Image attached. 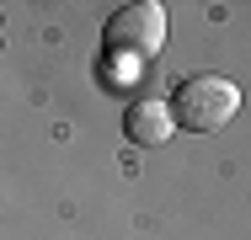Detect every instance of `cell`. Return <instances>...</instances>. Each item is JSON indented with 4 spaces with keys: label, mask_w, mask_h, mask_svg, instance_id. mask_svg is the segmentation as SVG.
Instances as JSON below:
<instances>
[{
    "label": "cell",
    "mask_w": 251,
    "mask_h": 240,
    "mask_svg": "<svg viewBox=\"0 0 251 240\" xmlns=\"http://www.w3.org/2000/svg\"><path fill=\"white\" fill-rule=\"evenodd\" d=\"M171 123L176 128H193V134H219L235 112H241V86L203 70V75H187L176 86V101H166Z\"/></svg>",
    "instance_id": "obj_1"
},
{
    "label": "cell",
    "mask_w": 251,
    "mask_h": 240,
    "mask_svg": "<svg viewBox=\"0 0 251 240\" xmlns=\"http://www.w3.org/2000/svg\"><path fill=\"white\" fill-rule=\"evenodd\" d=\"M101 48L112 59H155L166 48V5L139 0V5H118L101 27Z\"/></svg>",
    "instance_id": "obj_2"
},
{
    "label": "cell",
    "mask_w": 251,
    "mask_h": 240,
    "mask_svg": "<svg viewBox=\"0 0 251 240\" xmlns=\"http://www.w3.org/2000/svg\"><path fill=\"white\" fill-rule=\"evenodd\" d=\"M123 134L139 144V149H160V144L176 134V123H171L166 101H160V96H150V101H134V107L123 112Z\"/></svg>",
    "instance_id": "obj_3"
},
{
    "label": "cell",
    "mask_w": 251,
    "mask_h": 240,
    "mask_svg": "<svg viewBox=\"0 0 251 240\" xmlns=\"http://www.w3.org/2000/svg\"><path fill=\"white\" fill-rule=\"evenodd\" d=\"M0 38H5V27H0Z\"/></svg>",
    "instance_id": "obj_4"
}]
</instances>
